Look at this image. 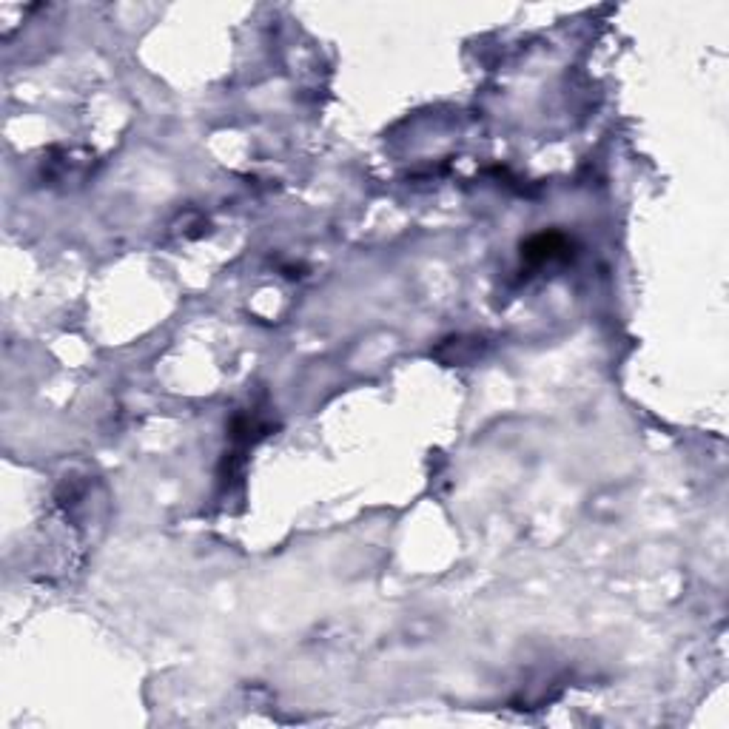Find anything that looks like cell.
I'll list each match as a JSON object with an SVG mask.
<instances>
[{
    "mask_svg": "<svg viewBox=\"0 0 729 729\" xmlns=\"http://www.w3.org/2000/svg\"><path fill=\"white\" fill-rule=\"evenodd\" d=\"M442 348H450V351H453V354L439 356V359H445L448 364H465V362H470L479 354L476 339H465V337H453V339L442 342Z\"/></svg>",
    "mask_w": 729,
    "mask_h": 729,
    "instance_id": "7a4b0ae2",
    "label": "cell"
},
{
    "mask_svg": "<svg viewBox=\"0 0 729 729\" xmlns=\"http://www.w3.org/2000/svg\"><path fill=\"white\" fill-rule=\"evenodd\" d=\"M570 254V239L558 231H550V234H539V237H530L522 248V256L527 265H544V263H556V260H565Z\"/></svg>",
    "mask_w": 729,
    "mask_h": 729,
    "instance_id": "6da1fadb",
    "label": "cell"
}]
</instances>
